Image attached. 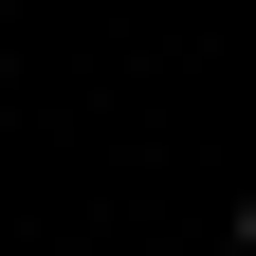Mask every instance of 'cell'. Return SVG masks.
<instances>
[{
  "label": "cell",
  "mask_w": 256,
  "mask_h": 256,
  "mask_svg": "<svg viewBox=\"0 0 256 256\" xmlns=\"http://www.w3.org/2000/svg\"><path fill=\"white\" fill-rule=\"evenodd\" d=\"M238 256H256V202H238Z\"/></svg>",
  "instance_id": "cell-1"
}]
</instances>
